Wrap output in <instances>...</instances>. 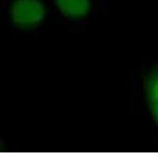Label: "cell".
Listing matches in <instances>:
<instances>
[{
	"instance_id": "cell-1",
	"label": "cell",
	"mask_w": 158,
	"mask_h": 158,
	"mask_svg": "<svg viewBox=\"0 0 158 158\" xmlns=\"http://www.w3.org/2000/svg\"><path fill=\"white\" fill-rule=\"evenodd\" d=\"M45 11L40 0H15L11 5L10 16L18 27L29 29L42 22Z\"/></svg>"
},
{
	"instance_id": "cell-2",
	"label": "cell",
	"mask_w": 158,
	"mask_h": 158,
	"mask_svg": "<svg viewBox=\"0 0 158 158\" xmlns=\"http://www.w3.org/2000/svg\"><path fill=\"white\" fill-rule=\"evenodd\" d=\"M54 2L63 15L73 18L84 17L90 8L89 0H54Z\"/></svg>"
},
{
	"instance_id": "cell-3",
	"label": "cell",
	"mask_w": 158,
	"mask_h": 158,
	"mask_svg": "<svg viewBox=\"0 0 158 158\" xmlns=\"http://www.w3.org/2000/svg\"><path fill=\"white\" fill-rule=\"evenodd\" d=\"M149 110L151 111L152 116L155 122L158 124V104H154V105H150L149 106Z\"/></svg>"
},
{
	"instance_id": "cell-4",
	"label": "cell",
	"mask_w": 158,
	"mask_h": 158,
	"mask_svg": "<svg viewBox=\"0 0 158 158\" xmlns=\"http://www.w3.org/2000/svg\"><path fill=\"white\" fill-rule=\"evenodd\" d=\"M153 105H154V104H153ZM149 106H150V105H149Z\"/></svg>"
}]
</instances>
